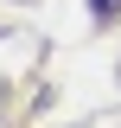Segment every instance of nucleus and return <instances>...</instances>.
I'll return each instance as SVG.
<instances>
[{
  "mask_svg": "<svg viewBox=\"0 0 121 128\" xmlns=\"http://www.w3.org/2000/svg\"><path fill=\"white\" fill-rule=\"evenodd\" d=\"M89 13H96V19H115V13H121V0H89Z\"/></svg>",
  "mask_w": 121,
  "mask_h": 128,
  "instance_id": "f257e3e1",
  "label": "nucleus"
}]
</instances>
